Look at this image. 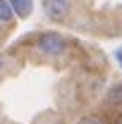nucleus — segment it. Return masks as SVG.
I'll return each instance as SVG.
<instances>
[{"label":"nucleus","instance_id":"f257e3e1","mask_svg":"<svg viewBox=\"0 0 122 124\" xmlns=\"http://www.w3.org/2000/svg\"><path fill=\"white\" fill-rule=\"evenodd\" d=\"M36 46H38L41 53H46L50 57H60V55H65V50H67V41L62 38L60 33H55V31H46V33L38 36Z\"/></svg>","mask_w":122,"mask_h":124},{"label":"nucleus","instance_id":"f03ea898","mask_svg":"<svg viewBox=\"0 0 122 124\" xmlns=\"http://www.w3.org/2000/svg\"><path fill=\"white\" fill-rule=\"evenodd\" d=\"M67 12H70V0H46V15L53 22L65 19Z\"/></svg>","mask_w":122,"mask_h":124},{"label":"nucleus","instance_id":"7ed1b4c3","mask_svg":"<svg viewBox=\"0 0 122 124\" xmlns=\"http://www.w3.org/2000/svg\"><path fill=\"white\" fill-rule=\"evenodd\" d=\"M7 2H10L12 12L17 17H22V19H26L31 15V10H34V0H7Z\"/></svg>","mask_w":122,"mask_h":124},{"label":"nucleus","instance_id":"20e7f679","mask_svg":"<svg viewBox=\"0 0 122 124\" xmlns=\"http://www.w3.org/2000/svg\"><path fill=\"white\" fill-rule=\"evenodd\" d=\"M108 103H110V105H122V84L113 86V88L108 91Z\"/></svg>","mask_w":122,"mask_h":124},{"label":"nucleus","instance_id":"39448f33","mask_svg":"<svg viewBox=\"0 0 122 124\" xmlns=\"http://www.w3.org/2000/svg\"><path fill=\"white\" fill-rule=\"evenodd\" d=\"M12 7H10V2L7 0H0V22H12Z\"/></svg>","mask_w":122,"mask_h":124},{"label":"nucleus","instance_id":"423d86ee","mask_svg":"<svg viewBox=\"0 0 122 124\" xmlns=\"http://www.w3.org/2000/svg\"><path fill=\"white\" fill-rule=\"evenodd\" d=\"M79 124H105V119H101V117H84Z\"/></svg>","mask_w":122,"mask_h":124},{"label":"nucleus","instance_id":"0eeeda50","mask_svg":"<svg viewBox=\"0 0 122 124\" xmlns=\"http://www.w3.org/2000/svg\"><path fill=\"white\" fill-rule=\"evenodd\" d=\"M115 57H117V62H120V67H122V50H117V53H115Z\"/></svg>","mask_w":122,"mask_h":124},{"label":"nucleus","instance_id":"6e6552de","mask_svg":"<svg viewBox=\"0 0 122 124\" xmlns=\"http://www.w3.org/2000/svg\"><path fill=\"white\" fill-rule=\"evenodd\" d=\"M0 69H2V60H0Z\"/></svg>","mask_w":122,"mask_h":124}]
</instances>
